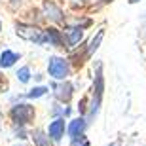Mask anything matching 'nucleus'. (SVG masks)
<instances>
[{"label": "nucleus", "instance_id": "1", "mask_svg": "<svg viewBox=\"0 0 146 146\" xmlns=\"http://www.w3.org/2000/svg\"><path fill=\"white\" fill-rule=\"evenodd\" d=\"M103 93H104V78H103V70L101 65L97 66V74H95V84H93V99L89 104V118H95L103 101Z\"/></svg>", "mask_w": 146, "mask_h": 146}, {"label": "nucleus", "instance_id": "9", "mask_svg": "<svg viewBox=\"0 0 146 146\" xmlns=\"http://www.w3.org/2000/svg\"><path fill=\"white\" fill-rule=\"evenodd\" d=\"M44 13H46L48 19H51V21H55V23L63 21V11H61V8L57 4H53V2H46V4H44Z\"/></svg>", "mask_w": 146, "mask_h": 146}, {"label": "nucleus", "instance_id": "15", "mask_svg": "<svg viewBox=\"0 0 146 146\" xmlns=\"http://www.w3.org/2000/svg\"><path fill=\"white\" fill-rule=\"evenodd\" d=\"M17 80L23 82V84H27L31 80V70H29V66H21L19 70H17Z\"/></svg>", "mask_w": 146, "mask_h": 146}, {"label": "nucleus", "instance_id": "13", "mask_svg": "<svg viewBox=\"0 0 146 146\" xmlns=\"http://www.w3.org/2000/svg\"><path fill=\"white\" fill-rule=\"evenodd\" d=\"M33 141L36 146H53L51 141H49V137H46L42 131H34L33 133Z\"/></svg>", "mask_w": 146, "mask_h": 146}, {"label": "nucleus", "instance_id": "4", "mask_svg": "<svg viewBox=\"0 0 146 146\" xmlns=\"http://www.w3.org/2000/svg\"><path fill=\"white\" fill-rule=\"evenodd\" d=\"M15 33L17 36L25 38L29 42H36V44H46L44 40V31H40L34 25H25V23H17L15 25Z\"/></svg>", "mask_w": 146, "mask_h": 146}, {"label": "nucleus", "instance_id": "19", "mask_svg": "<svg viewBox=\"0 0 146 146\" xmlns=\"http://www.w3.org/2000/svg\"><path fill=\"white\" fill-rule=\"evenodd\" d=\"M0 29H2V23H0Z\"/></svg>", "mask_w": 146, "mask_h": 146}, {"label": "nucleus", "instance_id": "18", "mask_svg": "<svg viewBox=\"0 0 146 146\" xmlns=\"http://www.w3.org/2000/svg\"><path fill=\"white\" fill-rule=\"evenodd\" d=\"M11 2H13V4H17V2H19V0H11Z\"/></svg>", "mask_w": 146, "mask_h": 146}, {"label": "nucleus", "instance_id": "14", "mask_svg": "<svg viewBox=\"0 0 146 146\" xmlns=\"http://www.w3.org/2000/svg\"><path fill=\"white\" fill-rule=\"evenodd\" d=\"M46 93H48V87L38 86V87H33L25 97H27V99H38V97H42V95H46Z\"/></svg>", "mask_w": 146, "mask_h": 146}, {"label": "nucleus", "instance_id": "3", "mask_svg": "<svg viewBox=\"0 0 146 146\" xmlns=\"http://www.w3.org/2000/svg\"><path fill=\"white\" fill-rule=\"evenodd\" d=\"M48 72H49L51 78L65 82L66 76L70 74V66H68L66 59H63V57H51L49 63H48Z\"/></svg>", "mask_w": 146, "mask_h": 146}, {"label": "nucleus", "instance_id": "7", "mask_svg": "<svg viewBox=\"0 0 146 146\" xmlns=\"http://www.w3.org/2000/svg\"><path fill=\"white\" fill-rule=\"evenodd\" d=\"M44 40H46L49 46L65 48V38H63L61 31H57V29H46V31H44Z\"/></svg>", "mask_w": 146, "mask_h": 146}, {"label": "nucleus", "instance_id": "2", "mask_svg": "<svg viewBox=\"0 0 146 146\" xmlns=\"http://www.w3.org/2000/svg\"><path fill=\"white\" fill-rule=\"evenodd\" d=\"M10 116H11V119H13L15 125H27L29 121H33V118H34V106L19 103L10 110Z\"/></svg>", "mask_w": 146, "mask_h": 146}, {"label": "nucleus", "instance_id": "6", "mask_svg": "<svg viewBox=\"0 0 146 146\" xmlns=\"http://www.w3.org/2000/svg\"><path fill=\"white\" fill-rule=\"evenodd\" d=\"M53 89H55V97H57V101H61V103H68L70 97H72V91H74L72 84H68V82L55 84Z\"/></svg>", "mask_w": 146, "mask_h": 146}, {"label": "nucleus", "instance_id": "17", "mask_svg": "<svg viewBox=\"0 0 146 146\" xmlns=\"http://www.w3.org/2000/svg\"><path fill=\"white\" fill-rule=\"evenodd\" d=\"M129 2H131V4H137V2H139V0H129Z\"/></svg>", "mask_w": 146, "mask_h": 146}, {"label": "nucleus", "instance_id": "5", "mask_svg": "<svg viewBox=\"0 0 146 146\" xmlns=\"http://www.w3.org/2000/svg\"><path fill=\"white\" fill-rule=\"evenodd\" d=\"M65 129H66L65 118H57V119H53V121L49 123V127H48V135H49V139H51V141H55V142H59L61 139L65 137Z\"/></svg>", "mask_w": 146, "mask_h": 146}, {"label": "nucleus", "instance_id": "10", "mask_svg": "<svg viewBox=\"0 0 146 146\" xmlns=\"http://www.w3.org/2000/svg\"><path fill=\"white\" fill-rule=\"evenodd\" d=\"M15 61H19V55H17L15 51H11V49H4V51L0 53V66H2V68L13 66Z\"/></svg>", "mask_w": 146, "mask_h": 146}, {"label": "nucleus", "instance_id": "16", "mask_svg": "<svg viewBox=\"0 0 146 146\" xmlns=\"http://www.w3.org/2000/svg\"><path fill=\"white\" fill-rule=\"evenodd\" d=\"M72 146H87V141L84 139V137H80V139H74Z\"/></svg>", "mask_w": 146, "mask_h": 146}, {"label": "nucleus", "instance_id": "11", "mask_svg": "<svg viewBox=\"0 0 146 146\" xmlns=\"http://www.w3.org/2000/svg\"><path fill=\"white\" fill-rule=\"evenodd\" d=\"M82 38H84V31H82V27L66 29V44H68V48H74Z\"/></svg>", "mask_w": 146, "mask_h": 146}, {"label": "nucleus", "instance_id": "12", "mask_svg": "<svg viewBox=\"0 0 146 146\" xmlns=\"http://www.w3.org/2000/svg\"><path fill=\"white\" fill-rule=\"evenodd\" d=\"M103 36H104V33H103V31H99L97 36H95L91 42H89V46H87V51H86V57H87V59H89V57H93V53L97 51V48H99V44H101V40H103Z\"/></svg>", "mask_w": 146, "mask_h": 146}, {"label": "nucleus", "instance_id": "8", "mask_svg": "<svg viewBox=\"0 0 146 146\" xmlns=\"http://www.w3.org/2000/svg\"><path fill=\"white\" fill-rule=\"evenodd\" d=\"M66 131H68V135H70L72 139H80V137H84V131H86V119L84 118L72 119L70 123H68V127H66Z\"/></svg>", "mask_w": 146, "mask_h": 146}]
</instances>
